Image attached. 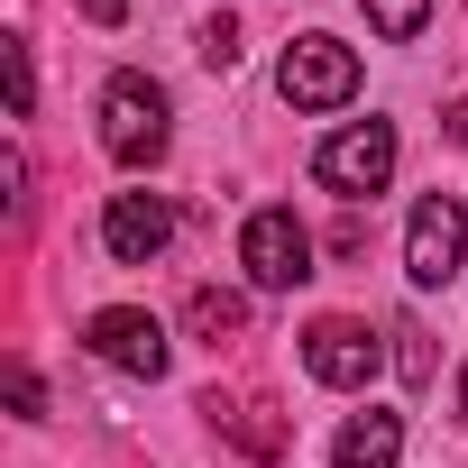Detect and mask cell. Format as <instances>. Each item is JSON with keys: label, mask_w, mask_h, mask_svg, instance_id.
<instances>
[{"label": "cell", "mask_w": 468, "mask_h": 468, "mask_svg": "<svg viewBox=\"0 0 468 468\" xmlns=\"http://www.w3.org/2000/svg\"><path fill=\"white\" fill-rule=\"evenodd\" d=\"M313 175H322L331 193H386V175H395V129H386V120H358V129L322 138V147H313Z\"/></svg>", "instance_id": "obj_5"}, {"label": "cell", "mask_w": 468, "mask_h": 468, "mask_svg": "<svg viewBox=\"0 0 468 468\" xmlns=\"http://www.w3.org/2000/svg\"><path fill=\"white\" fill-rule=\"evenodd\" d=\"M202 413H211L229 441H239L249 459H276V450H285V413H276V404H220V395H211Z\"/></svg>", "instance_id": "obj_11"}, {"label": "cell", "mask_w": 468, "mask_h": 468, "mask_svg": "<svg viewBox=\"0 0 468 468\" xmlns=\"http://www.w3.org/2000/svg\"><path fill=\"white\" fill-rule=\"evenodd\" d=\"M459 422H468V367H459Z\"/></svg>", "instance_id": "obj_19"}, {"label": "cell", "mask_w": 468, "mask_h": 468, "mask_svg": "<svg viewBox=\"0 0 468 468\" xmlns=\"http://www.w3.org/2000/svg\"><path fill=\"white\" fill-rule=\"evenodd\" d=\"M303 367H313L322 386L358 395V386L377 377V340H367V322H349V313H322V322L303 331Z\"/></svg>", "instance_id": "obj_7"}, {"label": "cell", "mask_w": 468, "mask_h": 468, "mask_svg": "<svg viewBox=\"0 0 468 468\" xmlns=\"http://www.w3.org/2000/svg\"><path fill=\"white\" fill-rule=\"evenodd\" d=\"M276 83H285L294 111H340V101L358 92V56H349L340 37H294L285 65H276Z\"/></svg>", "instance_id": "obj_3"}, {"label": "cell", "mask_w": 468, "mask_h": 468, "mask_svg": "<svg viewBox=\"0 0 468 468\" xmlns=\"http://www.w3.org/2000/svg\"><path fill=\"white\" fill-rule=\"evenodd\" d=\"M404 459V413H349L340 422V441H331V468H395Z\"/></svg>", "instance_id": "obj_9"}, {"label": "cell", "mask_w": 468, "mask_h": 468, "mask_svg": "<svg viewBox=\"0 0 468 468\" xmlns=\"http://www.w3.org/2000/svg\"><path fill=\"white\" fill-rule=\"evenodd\" d=\"M165 239H175V211H165V193H111V211H101V249H111L120 267H147V258H165Z\"/></svg>", "instance_id": "obj_8"}, {"label": "cell", "mask_w": 468, "mask_h": 468, "mask_svg": "<svg viewBox=\"0 0 468 468\" xmlns=\"http://www.w3.org/2000/svg\"><path fill=\"white\" fill-rule=\"evenodd\" d=\"M358 10H367V28H377V37L413 47V37H422V19H431V0H358Z\"/></svg>", "instance_id": "obj_12"}, {"label": "cell", "mask_w": 468, "mask_h": 468, "mask_svg": "<svg viewBox=\"0 0 468 468\" xmlns=\"http://www.w3.org/2000/svg\"><path fill=\"white\" fill-rule=\"evenodd\" d=\"M239 267H249V285L258 294H294V285H313V229L294 220V211H249V229H239Z\"/></svg>", "instance_id": "obj_2"}, {"label": "cell", "mask_w": 468, "mask_h": 468, "mask_svg": "<svg viewBox=\"0 0 468 468\" xmlns=\"http://www.w3.org/2000/svg\"><path fill=\"white\" fill-rule=\"evenodd\" d=\"M0 56H10V111L28 120V111H37V65H28V37H10Z\"/></svg>", "instance_id": "obj_14"}, {"label": "cell", "mask_w": 468, "mask_h": 468, "mask_svg": "<svg viewBox=\"0 0 468 468\" xmlns=\"http://www.w3.org/2000/svg\"><path fill=\"white\" fill-rule=\"evenodd\" d=\"M83 19H92V28H120V19H129V0H83Z\"/></svg>", "instance_id": "obj_17"}, {"label": "cell", "mask_w": 468, "mask_h": 468, "mask_svg": "<svg viewBox=\"0 0 468 468\" xmlns=\"http://www.w3.org/2000/svg\"><path fill=\"white\" fill-rule=\"evenodd\" d=\"M83 349L101 358V367H120V377H165V331H156V313H129V303H111V313H92L83 322Z\"/></svg>", "instance_id": "obj_6"}, {"label": "cell", "mask_w": 468, "mask_h": 468, "mask_svg": "<svg viewBox=\"0 0 468 468\" xmlns=\"http://www.w3.org/2000/svg\"><path fill=\"white\" fill-rule=\"evenodd\" d=\"M184 331L202 340V349H229L249 331V294H229V285H193V303H184Z\"/></svg>", "instance_id": "obj_10"}, {"label": "cell", "mask_w": 468, "mask_h": 468, "mask_svg": "<svg viewBox=\"0 0 468 468\" xmlns=\"http://www.w3.org/2000/svg\"><path fill=\"white\" fill-rule=\"evenodd\" d=\"M10 404H19L28 422L47 413V386H37V367H28V358H10Z\"/></svg>", "instance_id": "obj_16"}, {"label": "cell", "mask_w": 468, "mask_h": 468, "mask_svg": "<svg viewBox=\"0 0 468 468\" xmlns=\"http://www.w3.org/2000/svg\"><path fill=\"white\" fill-rule=\"evenodd\" d=\"M441 129H450V138L468 147V101H450V111H441Z\"/></svg>", "instance_id": "obj_18"}, {"label": "cell", "mask_w": 468, "mask_h": 468, "mask_svg": "<svg viewBox=\"0 0 468 468\" xmlns=\"http://www.w3.org/2000/svg\"><path fill=\"white\" fill-rule=\"evenodd\" d=\"M165 92L147 83V74H111V92H101V147H111V165H129V175H147L156 156H165Z\"/></svg>", "instance_id": "obj_1"}, {"label": "cell", "mask_w": 468, "mask_h": 468, "mask_svg": "<svg viewBox=\"0 0 468 468\" xmlns=\"http://www.w3.org/2000/svg\"><path fill=\"white\" fill-rule=\"evenodd\" d=\"M459 249H468L459 193H422V202H413V229H404V276H413V285H450V276H459Z\"/></svg>", "instance_id": "obj_4"}, {"label": "cell", "mask_w": 468, "mask_h": 468, "mask_svg": "<svg viewBox=\"0 0 468 468\" xmlns=\"http://www.w3.org/2000/svg\"><path fill=\"white\" fill-rule=\"evenodd\" d=\"M386 340H395V367H404V386H431V331H422V322H395Z\"/></svg>", "instance_id": "obj_13"}, {"label": "cell", "mask_w": 468, "mask_h": 468, "mask_svg": "<svg viewBox=\"0 0 468 468\" xmlns=\"http://www.w3.org/2000/svg\"><path fill=\"white\" fill-rule=\"evenodd\" d=\"M202 65H239V19H202Z\"/></svg>", "instance_id": "obj_15"}]
</instances>
